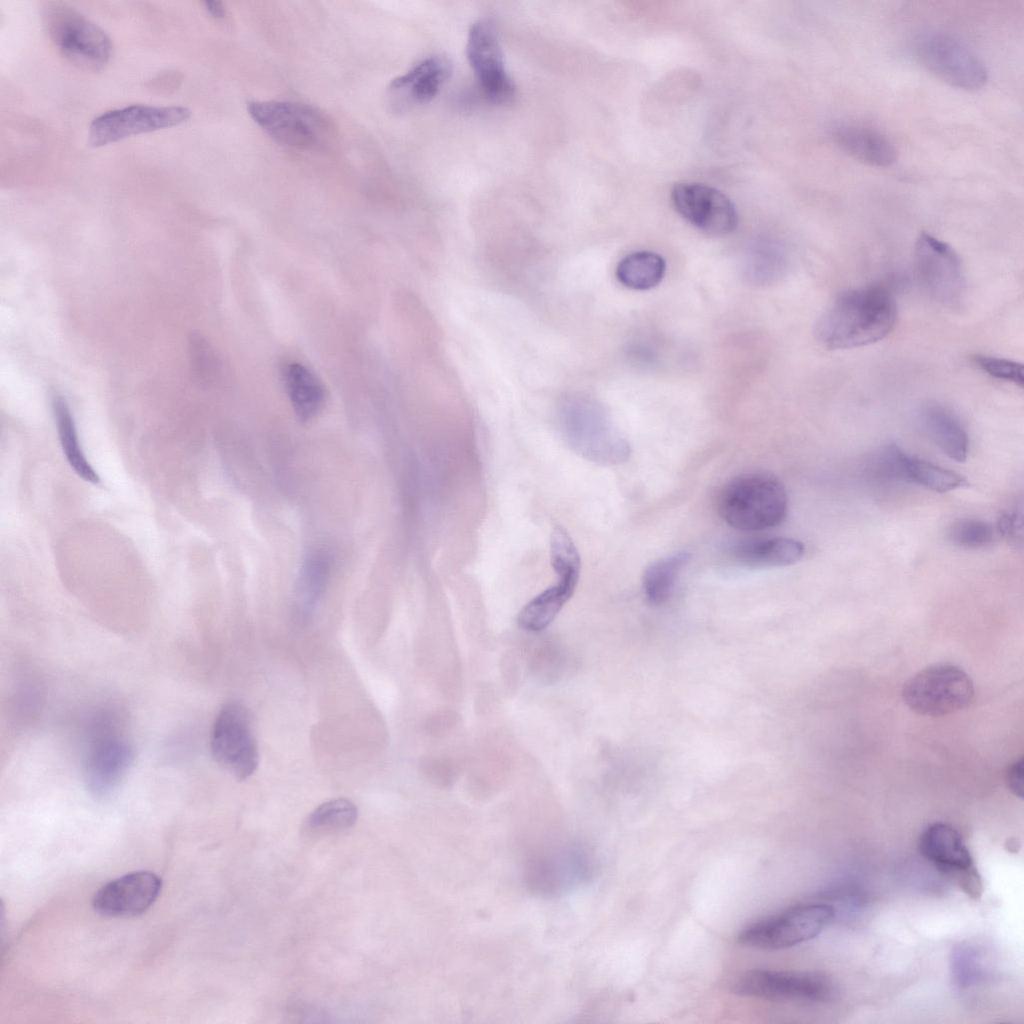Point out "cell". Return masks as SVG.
Returning a JSON list of instances; mask_svg holds the SVG:
<instances>
[{"label": "cell", "instance_id": "cell-2", "mask_svg": "<svg viewBox=\"0 0 1024 1024\" xmlns=\"http://www.w3.org/2000/svg\"><path fill=\"white\" fill-rule=\"evenodd\" d=\"M558 426L566 444L580 456L601 465H618L630 456L625 437L593 400L568 395L558 406Z\"/></svg>", "mask_w": 1024, "mask_h": 1024}, {"label": "cell", "instance_id": "cell-5", "mask_svg": "<svg viewBox=\"0 0 1024 1024\" xmlns=\"http://www.w3.org/2000/svg\"><path fill=\"white\" fill-rule=\"evenodd\" d=\"M974 694L973 682L961 668L937 664L923 669L903 686L902 698L915 713L940 717L966 707Z\"/></svg>", "mask_w": 1024, "mask_h": 1024}, {"label": "cell", "instance_id": "cell-24", "mask_svg": "<svg viewBox=\"0 0 1024 1024\" xmlns=\"http://www.w3.org/2000/svg\"><path fill=\"white\" fill-rule=\"evenodd\" d=\"M52 409L60 444L69 465L84 481L98 483L100 478L79 444L75 422L67 402L64 398L55 396L52 400Z\"/></svg>", "mask_w": 1024, "mask_h": 1024}, {"label": "cell", "instance_id": "cell-35", "mask_svg": "<svg viewBox=\"0 0 1024 1024\" xmlns=\"http://www.w3.org/2000/svg\"><path fill=\"white\" fill-rule=\"evenodd\" d=\"M997 530L1010 546L1020 549L1023 543L1022 507L1015 506L1002 511L997 519Z\"/></svg>", "mask_w": 1024, "mask_h": 1024}, {"label": "cell", "instance_id": "cell-31", "mask_svg": "<svg viewBox=\"0 0 1024 1024\" xmlns=\"http://www.w3.org/2000/svg\"><path fill=\"white\" fill-rule=\"evenodd\" d=\"M551 566L559 579L578 581L581 561L577 547L561 526L553 529L550 537Z\"/></svg>", "mask_w": 1024, "mask_h": 1024}, {"label": "cell", "instance_id": "cell-32", "mask_svg": "<svg viewBox=\"0 0 1024 1024\" xmlns=\"http://www.w3.org/2000/svg\"><path fill=\"white\" fill-rule=\"evenodd\" d=\"M984 960L982 952L973 945L957 946L951 955V970L956 984L966 988L984 981L987 973Z\"/></svg>", "mask_w": 1024, "mask_h": 1024}, {"label": "cell", "instance_id": "cell-4", "mask_svg": "<svg viewBox=\"0 0 1024 1024\" xmlns=\"http://www.w3.org/2000/svg\"><path fill=\"white\" fill-rule=\"evenodd\" d=\"M42 17L51 41L73 65L95 71L109 62L110 38L80 12L61 2H50L44 7Z\"/></svg>", "mask_w": 1024, "mask_h": 1024}, {"label": "cell", "instance_id": "cell-21", "mask_svg": "<svg viewBox=\"0 0 1024 1024\" xmlns=\"http://www.w3.org/2000/svg\"><path fill=\"white\" fill-rule=\"evenodd\" d=\"M804 551L802 542L780 537L741 542L730 550L738 563L750 568L789 566L798 562Z\"/></svg>", "mask_w": 1024, "mask_h": 1024}, {"label": "cell", "instance_id": "cell-30", "mask_svg": "<svg viewBox=\"0 0 1024 1024\" xmlns=\"http://www.w3.org/2000/svg\"><path fill=\"white\" fill-rule=\"evenodd\" d=\"M329 573V561L325 555L317 553L310 556L301 572L298 601L300 609L309 613L320 598Z\"/></svg>", "mask_w": 1024, "mask_h": 1024}, {"label": "cell", "instance_id": "cell-28", "mask_svg": "<svg viewBox=\"0 0 1024 1024\" xmlns=\"http://www.w3.org/2000/svg\"><path fill=\"white\" fill-rule=\"evenodd\" d=\"M357 807L348 799L336 798L315 808L306 820L313 832L338 831L351 827L357 820Z\"/></svg>", "mask_w": 1024, "mask_h": 1024}, {"label": "cell", "instance_id": "cell-11", "mask_svg": "<svg viewBox=\"0 0 1024 1024\" xmlns=\"http://www.w3.org/2000/svg\"><path fill=\"white\" fill-rule=\"evenodd\" d=\"M917 276L928 295L946 307H958L965 291L961 260L946 242L922 232L915 243Z\"/></svg>", "mask_w": 1024, "mask_h": 1024}, {"label": "cell", "instance_id": "cell-26", "mask_svg": "<svg viewBox=\"0 0 1024 1024\" xmlns=\"http://www.w3.org/2000/svg\"><path fill=\"white\" fill-rule=\"evenodd\" d=\"M689 560L690 555L687 552H678L661 558L646 568L642 585L650 603L660 605L670 598L676 581Z\"/></svg>", "mask_w": 1024, "mask_h": 1024}, {"label": "cell", "instance_id": "cell-37", "mask_svg": "<svg viewBox=\"0 0 1024 1024\" xmlns=\"http://www.w3.org/2000/svg\"><path fill=\"white\" fill-rule=\"evenodd\" d=\"M204 6L206 11L215 19H222L225 17V8L222 2L219 1H205Z\"/></svg>", "mask_w": 1024, "mask_h": 1024}, {"label": "cell", "instance_id": "cell-15", "mask_svg": "<svg viewBox=\"0 0 1024 1024\" xmlns=\"http://www.w3.org/2000/svg\"><path fill=\"white\" fill-rule=\"evenodd\" d=\"M671 199L675 210L685 220L708 235H726L737 226L738 215L733 203L716 188L700 183H677L672 188Z\"/></svg>", "mask_w": 1024, "mask_h": 1024}, {"label": "cell", "instance_id": "cell-16", "mask_svg": "<svg viewBox=\"0 0 1024 1024\" xmlns=\"http://www.w3.org/2000/svg\"><path fill=\"white\" fill-rule=\"evenodd\" d=\"M161 887V879L153 872L135 871L102 886L95 893L92 905L104 916L134 917L153 905Z\"/></svg>", "mask_w": 1024, "mask_h": 1024}, {"label": "cell", "instance_id": "cell-34", "mask_svg": "<svg viewBox=\"0 0 1024 1024\" xmlns=\"http://www.w3.org/2000/svg\"><path fill=\"white\" fill-rule=\"evenodd\" d=\"M973 363L984 373L998 380L1023 387V366L1014 360L991 356L974 355Z\"/></svg>", "mask_w": 1024, "mask_h": 1024}, {"label": "cell", "instance_id": "cell-1", "mask_svg": "<svg viewBox=\"0 0 1024 1024\" xmlns=\"http://www.w3.org/2000/svg\"><path fill=\"white\" fill-rule=\"evenodd\" d=\"M896 320L891 292L883 285L871 284L839 294L817 320L814 334L830 350L859 348L884 339Z\"/></svg>", "mask_w": 1024, "mask_h": 1024}, {"label": "cell", "instance_id": "cell-36", "mask_svg": "<svg viewBox=\"0 0 1024 1024\" xmlns=\"http://www.w3.org/2000/svg\"><path fill=\"white\" fill-rule=\"evenodd\" d=\"M1023 758L1012 763L1005 775L1007 787L1017 797H1023Z\"/></svg>", "mask_w": 1024, "mask_h": 1024}, {"label": "cell", "instance_id": "cell-20", "mask_svg": "<svg viewBox=\"0 0 1024 1024\" xmlns=\"http://www.w3.org/2000/svg\"><path fill=\"white\" fill-rule=\"evenodd\" d=\"M920 425L927 436L949 458L964 462L968 454L969 440L959 418L948 408L929 403L919 412Z\"/></svg>", "mask_w": 1024, "mask_h": 1024}, {"label": "cell", "instance_id": "cell-3", "mask_svg": "<svg viewBox=\"0 0 1024 1024\" xmlns=\"http://www.w3.org/2000/svg\"><path fill=\"white\" fill-rule=\"evenodd\" d=\"M718 509L722 519L734 529L766 530L785 519L787 492L782 482L770 473H746L724 486Z\"/></svg>", "mask_w": 1024, "mask_h": 1024}, {"label": "cell", "instance_id": "cell-13", "mask_svg": "<svg viewBox=\"0 0 1024 1024\" xmlns=\"http://www.w3.org/2000/svg\"><path fill=\"white\" fill-rule=\"evenodd\" d=\"M189 117L190 111L182 106L129 105L97 116L89 126L88 142L100 147L132 135L179 125Z\"/></svg>", "mask_w": 1024, "mask_h": 1024}, {"label": "cell", "instance_id": "cell-29", "mask_svg": "<svg viewBox=\"0 0 1024 1024\" xmlns=\"http://www.w3.org/2000/svg\"><path fill=\"white\" fill-rule=\"evenodd\" d=\"M908 483H915L935 492H948L967 485L966 480L951 470L922 459L909 457Z\"/></svg>", "mask_w": 1024, "mask_h": 1024}, {"label": "cell", "instance_id": "cell-7", "mask_svg": "<svg viewBox=\"0 0 1024 1024\" xmlns=\"http://www.w3.org/2000/svg\"><path fill=\"white\" fill-rule=\"evenodd\" d=\"M834 916V908L827 904L798 905L747 926L738 934L737 941L759 949L789 948L817 937Z\"/></svg>", "mask_w": 1024, "mask_h": 1024}, {"label": "cell", "instance_id": "cell-27", "mask_svg": "<svg viewBox=\"0 0 1024 1024\" xmlns=\"http://www.w3.org/2000/svg\"><path fill=\"white\" fill-rule=\"evenodd\" d=\"M907 455L896 444H886L874 451L866 463L869 477L878 483H908Z\"/></svg>", "mask_w": 1024, "mask_h": 1024}, {"label": "cell", "instance_id": "cell-10", "mask_svg": "<svg viewBox=\"0 0 1024 1024\" xmlns=\"http://www.w3.org/2000/svg\"><path fill=\"white\" fill-rule=\"evenodd\" d=\"M733 992L769 1001L825 1002L835 994L832 981L817 972L753 969L739 976Z\"/></svg>", "mask_w": 1024, "mask_h": 1024}, {"label": "cell", "instance_id": "cell-33", "mask_svg": "<svg viewBox=\"0 0 1024 1024\" xmlns=\"http://www.w3.org/2000/svg\"><path fill=\"white\" fill-rule=\"evenodd\" d=\"M951 541L962 548L978 549L990 545L994 538L993 527L979 519H961L949 530Z\"/></svg>", "mask_w": 1024, "mask_h": 1024}, {"label": "cell", "instance_id": "cell-18", "mask_svg": "<svg viewBox=\"0 0 1024 1024\" xmlns=\"http://www.w3.org/2000/svg\"><path fill=\"white\" fill-rule=\"evenodd\" d=\"M836 144L852 158L874 167H889L897 160L893 143L880 131L861 124H842L833 131Z\"/></svg>", "mask_w": 1024, "mask_h": 1024}, {"label": "cell", "instance_id": "cell-9", "mask_svg": "<svg viewBox=\"0 0 1024 1024\" xmlns=\"http://www.w3.org/2000/svg\"><path fill=\"white\" fill-rule=\"evenodd\" d=\"M917 57L922 66L946 84L973 91L988 80L983 61L963 42L944 33L924 36L918 43Z\"/></svg>", "mask_w": 1024, "mask_h": 1024}, {"label": "cell", "instance_id": "cell-8", "mask_svg": "<svg viewBox=\"0 0 1024 1024\" xmlns=\"http://www.w3.org/2000/svg\"><path fill=\"white\" fill-rule=\"evenodd\" d=\"M251 118L274 140L290 147L310 149L324 143L330 132L326 117L313 107L285 101H253Z\"/></svg>", "mask_w": 1024, "mask_h": 1024}, {"label": "cell", "instance_id": "cell-14", "mask_svg": "<svg viewBox=\"0 0 1024 1024\" xmlns=\"http://www.w3.org/2000/svg\"><path fill=\"white\" fill-rule=\"evenodd\" d=\"M466 55L484 96L494 104H506L515 95L508 75L498 35L488 20H478L469 29Z\"/></svg>", "mask_w": 1024, "mask_h": 1024}, {"label": "cell", "instance_id": "cell-23", "mask_svg": "<svg viewBox=\"0 0 1024 1024\" xmlns=\"http://www.w3.org/2000/svg\"><path fill=\"white\" fill-rule=\"evenodd\" d=\"M577 583L574 580L559 579L555 585L541 592L520 611L517 617L519 626L534 632L545 629L571 598Z\"/></svg>", "mask_w": 1024, "mask_h": 1024}, {"label": "cell", "instance_id": "cell-6", "mask_svg": "<svg viewBox=\"0 0 1024 1024\" xmlns=\"http://www.w3.org/2000/svg\"><path fill=\"white\" fill-rule=\"evenodd\" d=\"M210 751L213 760L238 780L257 770L259 751L251 717L239 701L226 702L213 723Z\"/></svg>", "mask_w": 1024, "mask_h": 1024}, {"label": "cell", "instance_id": "cell-17", "mask_svg": "<svg viewBox=\"0 0 1024 1024\" xmlns=\"http://www.w3.org/2000/svg\"><path fill=\"white\" fill-rule=\"evenodd\" d=\"M134 748L126 740L105 737L90 749L84 765V782L97 798L109 796L133 765Z\"/></svg>", "mask_w": 1024, "mask_h": 1024}, {"label": "cell", "instance_id": "cell-19", "mask_svg": "<svg viewBox=\"0 0 1024 1024\" xmlns=\"http://www.w3.org/2000/svg\"><path fill=\"white\" fill-rule=\"evenodd\" d=\"M451 72V64L446 57L431 56L393 79L389 89L409 103H427L437 95Z\"/></svg>", "mask_w": 1024, "mask_h": 1024}, {"label": "cell", "instance_id": "cell-22", "mask_svg": "<svg viewBox=\"0 0 1024 1024\" xmlns=\"http://www.w3.org/2000/svg\"><path fill=\"white\" fill-rule=\"evenodd\" d=\"M285 387L295 413L309 420L321 409L324 388L319 379L304 365L291 362L283 370Z\"/></svg>", "mask_w": 1024, "mask_h": 1024}, {"label": "cell", "instance_id": "cell-25", "mask_svg": "<svg viewBox=\"0 0 1024 1024\" xmlns=\"http://www.w3.org/2000/svg\"><path fill=\"white\" fill-rule=\"evenodd\" d=\"M665 271L666 263L662 256L651 251H636L620 260L616 277L627 288L648 290L661 282Z\"/></svg>", "mask_w": 1024, "mask_h": 1024}, {"label": "cell", "instance_id": "cell-12", "mask_svg": "<svg viewBox=\"0 0 1024 1024\" xmlns=\"http://www.w3.org/2000/svg\"><path fill=\"white\" fill-rule=\"evenodd\" d=\"M919 849L930 863L952 879L965 894L973 899L981 897L982 879L969 849L953 826L942 822L929 825L920 837Z\"/></svg>", "mask_w": 1024, "mask_h": 1024}]
</instances>
